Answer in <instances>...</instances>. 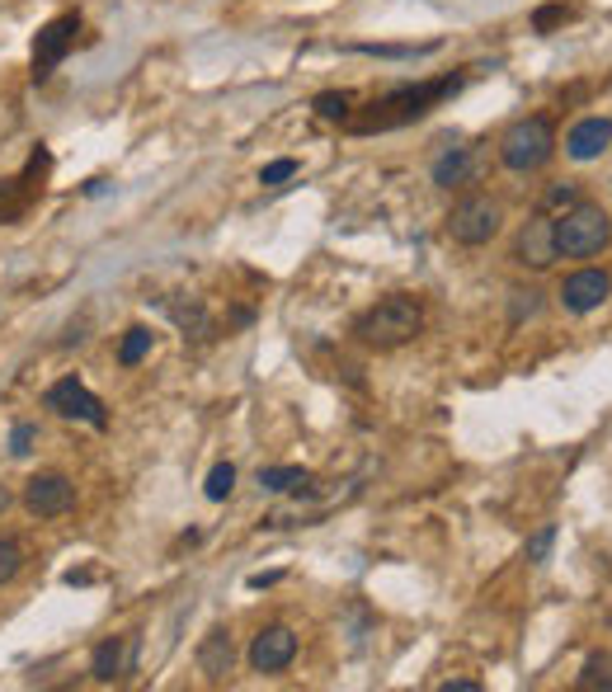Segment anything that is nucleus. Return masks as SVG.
Segmentation results:
<instances>
[{
	"mask_svg": "<svg viewBox=\"0 0 612 692\" xmlns=\"http://www.w3.org/2000/svg\"><path fill=\"white\" fill-rule=\"evenodd\" d=\"M579 692H612V650H594V655L585 659V669H579L575 678Z\"/></svg>",
	"mask_w": 612,
	"mask_h": 692,
	"instance_id": "obj_19",
	"label": "nucleus"
},
{
	"mask_svg": "<svg viewBox=\"0 0 612 692\" xmlns=\"http://www.w3.org/2000/svg\"><path fill=\"white\" fill-rule=\"evenodd\" d=\"M476 175V161H472V147H448L444 155L434 161V184L438 189H458Z\"/></svg>",
	"mask_w": 612,
	"mask_h": 692,
	"instance_id": "obj_17",
	"label": "nucleus"
},
{
	"mask_svg": "<svg viewBox=\"0 0 612 692\" xmlns=\"http://www.w3.org/2000/svg\"><path fill=\"white\" fill-rule=\"evenodd\" d=\"M34 443H38V424H14L10 429V452L14 457H28V452H34Z\"/></svg>",
	"mask_w": 612,
	"mask_h": 692,
	"instance_id": "obj_28",
	"label": "nucleus"
},
{
	"mask_svg": "<svg viewBox=\"0 0 612 692\" xmlns=\"http://www.w3.org/2000/svg\"><path fill=\"white\" fill-rule=\"evenodd\" d=\"M232 490H236V466L232 462H217L208 471V480H203V494L212 504H222V500H232Z\"/></svg>",
	"mask_w": 612,
	"mask_h": 692,
	"instance_id": "obj_23",
	"label": "nucleus"
},
{
	"mask_svg": "<svg viewBox=\"0 0 612 692\" xmlns=\"http://www.w3.org/2000/svg\"><path fill=\"white\" fill-rule=\"evenodd\" d=\"M444 42H353L349 52H363V56H382V62H415V56H429L438 52Z\"/></svg>",
	"mask_w": 612,
	"mask_h": 692,
	"instance_id": "obj_18",
	"label": "nucleus"
},
{
	"mask_svg": "<svg viewBox=\"0 0 612 692\" xmlns=\"http://www.w3.org/2000/svg\"><path fill=\"white\" fill-rule=\"evenodd\" d=\"M20 570H24V546L14 537H0V584H10Z\"/></svg>",
	"mask_w": 612,
	"mask_h": 692,
	"instance_id": "obj_26",
	"label": "nucleus"
},
{
	"mask_svg": "<svg viewBox=\"0 0 612 692\" xmlns=\"http://www.w3.org/2000/svg\"><path fill=\"white\" fill-rule=\"evenodd\" d=\"M76 34H80V14H57L38 28L34 38V80H48L57 66L66 62V52L76 48Z\"/></svg>",
	"mask_w": 612,
	"mask_h": 692,
	"instance_id": "obj_8",
	"label": "nucleus"
},
{
	"mask_svg": "<svg viewBox=\"0 0 612 692\" xmlns=\"http://www.w3.org/2000/svg\"><path fill=\"white\" fill-rule=\"evenodd\" d=\"M24 508L34 518H62L76 508V480L62 471H38L24 480Z\"/></svg>",
	"mask_w": 612,
	"mask_h": 692,
	"instance_id": "obj_7",
	"label": "nucleus"
},
{
	"mask_svg": "<svg viewBox=\"0 0 612 692\" xmlns=\"http://www.w3.org/2000/svg\"><path fill=\"white\" fill-rule=\"evenodd\" d=\"M424 330V306L405 292L382 297L377 306H367L359 320H353V335L363 339L367 349H401Z\"/></svg>",
	"mask_w": 612,
	"mask_h": 692,
	"instance_id": "obj_2",
	"label": "nucleus"
},
{
	"mask_svg": "<svg viewBox=\"0 0 612 692\" xmlns=\"http://www.w3.org/2000/svg\"><path fill=\"white\" fill-rule=\"evenodd\" d=\"M514 260L523 268H551L561 260L557 254V217H551V212H537L533 222H523V231L514 236Z\"/></svg>",
	"mask_w": 612,
	"mask_h": 692,
	"instance_id": "obj_10",
	"label": "nucleus"
},
{
	"mask_svg": "<svg viewBox=\"0 0 612 692\" xmlns=\"http://www.w3.org/2000/svg\"><path fill=\"white\" fill-rule=\"evenodd\" d=\"M5 508H10V490L0 486V514H5Z\"/></svg>",
	"mask_w": 612,
	"mask_h": 692,
	"instance_id": "obj_33",
	"label": "nucleus"
},
{
	"mask_svg": "<svg viewBox=\"0 0 612 692\" xmlns=\"http://www.w3.org/2000/svg\"><path fill=\"white\" fill-rule=\"evenodd\" d=\"M292 175H297V161H292V155H283V161H268L260 169V184H264V189H278V184H288Z\"/></svg>",
	"mask_w": 612,
	"mask_h": 692,
	"instance_id": "obj_27",
	"label": "nucleus"
},
{
	"mask_svg": "<svg viewBox=\"0 0 612 692\" xmlns=\"http://www.w3.org/2000/svg\"><path fill=\"white\" fill-rule=\"evenodd\" d=\"M509 297H514V302H509V320H514V325H523L528 316L542 311V292H537V288H514Z\"/></svg>",
	"mask_w": 612,
	"mask_h": 692,
	"instance_id": "obj_24",
	"label": "nucleus"
},
{
	"mask_svg": "<svg viewBox=\"0 0 612 692\" xmlns=\"http://www.w3.org/2000/svg\"><path fill=\"white\" fill-rule=\"evenodd\" d=\"M444 692H480V683H476V678H448Z\"/></svg>",
	"mask_w": 612,
	"mask_h": 692,
	"instance_id": "obj_31",
	"label": "nucleus"
},
{
	"mask_svg": "<svg viewBox=\"0 0 612 692\" xmlns=\"http://www.w3.org/2000/svg\"><path fill=\"white\" fill-rule=\"evenodd\" d=\"M571 20V5H542L533 14V34H551L557 24H565Z\"/></svg>",
	"mask_w": 612,
	"mask_h": 692,
	"instance_id": "obj_29",
	"label": "nucleus"
},
{
	"mask_svg": "<svg viewBox=\"0 0 612 692\" xmlns=\"http://www.w3.org/2000/svg\"><path fill=\"white\" fill-rule=\"evenodd\" d=\"M232 664H236L232 631H226V627H212V631L203 636V645H198V674H203L208 683H222V678L232 674Z\"/></svg>",
	"mask_w": 612,
	"mask_h": 692,
	"instance_id": "obj_15",
	"label": "nucleus"
},
{
	"mask_svg": "<svg viewBox=\"0 0 612 692\" xmlns=\"http://www.w3.org/2000/svg\"><path fill=\"white\" fill-rule=\"evenodd\" d=\"M42 405L52 410V415H62V419H80V424H90L95 433H104L109 429V405L99 401V395L85 387L80 377H62V381H52L48 395H42Z\"/></svg>",
	"mask_w": 612,
	"mask_h": 692,
	"instance_id": "obj_6",
	"label": "nucleus"
},
{
	"mask_svg": "<svg viewBox=\"0 0 612 692\" xmlns=\"http://www.w3.org/2000/svg\"><path fill=\"white\" fill-rule=\"evenodd\" d=\"M311 109H316L325 123H349V113H353V95H345V90H325V95L311 99Z\"/></svg>",
	"mask_w": 612,
	"mask_h": 692,
	"instance_id": "obj_22",
	"label": "nucleus"
},
{
	"mask_svg": "<svg viewBox=\"0 0 612 692\" xmlns=\"http://www.w3.org/2000/svg\"><path fill=\"white\" fill-rule=\"evenodd\" d=\"M260 486H264L268 494H288V490L311 486V471H307V466H264V471H260Z\"/></svg>",
	"mask_w": 612,
	"mask_h": 692,
	"instance_id": "obj_20",
	"label": "nucleus"
},
{
	"mask_svg": "<svg viewBox=\"0 0 612 692\" xmlns=\"http://www.w3.org/2000/svg\"><path fill=\"white\" fill-rule=\"evenodd\" d=\"M48 165H52V155L38 147L34 155H28L20 179H0V222H20L24 212L34 207V198L42 193V175H48Z\"/></svg>",
	"mask_w": 612,
	"mask_h": 692,
	"instance_id": "obj_9",
	"label": "nucleus"
},
{
	"mask_svg": "<svg viewBox=\"0 0 612 692\" xmlns=\"http://www.w3.org/2000/svg\"><path fill=\"white\" fill-rule=\"evenodd\" d=\"M579 203V184H571V179H565V184H551V189H547V207H575Z\"/></svg>",
	"mask_w": 612,
	"mask_h": 692,
	"instance_id": "obj_30",
	"label": "nucleus"
},
{
	"mask_svg": "<svg viewBox=\"0 0 612 692\" xmlns=\"http://www.w3.org/2000/svg\"><path fill=\"white\" fill-rule=\"evenodd\" d=\"M612 240V217L599 203L579 198L575 207H565L557 217V254L561 260H589Z\"/></svg>",
	"mask_w": 612,
	"mask_h": 692,
	"instance_id": "obj_3",
	"label": "nucleus"
},
{
	"mask_svg": "<svg viewBox=\"0 0 612 692\" xmlns=\"http://www.w3.org/2000/svg\"><path fill=\"white\" fill-rule=\"evenodd\" d=\"M278 579H283L278 570L274 575H250V589H268V584H278Z\"/></svg>",
	"mask_w": 612,
	"mask_h": 692,
	"instance_id": "obj_32",
	"label": "nucleus"
},
{
	"mask_svg": "<svg viewBox=\"0 0 612 692\" xmlns=\"http://www.w3.org/2000/svg\"><path fill=\"white\" fill-rule=\"evenodd\" d=\"M151 344H155L151 325H133V330H123V339H118V367H137L151 353Z\"/></svg>",
	"mask_w": 612,
	"mask_h": 692,
	"instance_id": "obj_21",
	"label": "nucleus"
},
{
	"mask_svg": "<svg viewBox=\"0 0 612 692\" xmlns=\"http://www.w3.org/2000/svg\"><path fill=\"white\" fill-rule=\"evenodd\" d=\"M551 155H557V127H551V118H542V113L519 118L500 137V161H504V169H514V175H533V169H542Z\"/></svg>",
	"mask_w": 612,
	"mask_h": 692,
	"instance_id": "obj_4",
	"label": "nucleus"
},
{
	"mask_svg": "<svg viewBox=\"0 0 612 692\" xmlns=\"http://www.w3.org/2000/svg\"><path fill=\"white\" fill-rule=\"evenodd\" d=\"M466 85V76H438V80H420V85H401V90H387L382 99H373L367 109L349 113V133L373 137V133H396V127L420 123L424 113H434L444 99H452Z\"/></svg>",
	"mask_w": 612,
	"mask_h": 692,
	"instance_id": "obj_1",
	"label": "nucleus"
},
{
	"mask_svg": "<svg viewBox=\"0 0 612 692\" xmlns=\"http://www.w3.org/2000/svg\"><path fill=\"white\" fill-rule=\"evenodd\" d=\"M137 650H141V641H137L133 631L99 641V645H95V655H90V678H95V683H118L123 674H133Z\"/></svg>",
	"mask_w": 612,
	"mask_h": 692,
	"instance_id": "obj_12",
	"label": "nucleus"
},
{
	"mask_svg": "<svg viewBox=\"0 0 612 692\" xmlns=\"http://www.w3.org/2000/svg\"><path fill=\"white\" fill-rule=\"evenodd\" d=\"M246 659H250L254 674H283L297 659V636L288 627H264L250 641V655Z\"/></svg>",
	"mask_w": 612,
	"mask_h": 692,
	"instance_id": "obj_13",
	"label": "nucleus"
},
{
	"mask_svg": "<svg viewBox=\"0 0 612 692\" xmlns=\"http://www.w3.org/2000/svg\"><path fill=\"white\" fill-rule=\"evenodd\" d=\"M612 147V118H603V113H594V118H579L571 133H565V155L571 161H599V155Z\"/></svg>",
	"mask_w": 612,
	"mask_h": 692,
	"instance_id": "obj_14",
	"label": "nucleus"
},
{
	"mask_svg": "<svg viewBox=\"0 0 612 692\" xmlns=\"http://www.w3.org/2000/svg\"><path fill=\"white\" fill-rule=\"evenodd\" d=\"M551 542H557V523H542L533 537H528V546H523V561H533V565H542L551 556Z\"/></svg>",
	"mask_w": 612,
	"mask_h": 692,
	"instance_id": "obj_25",
	"label": "nucleus"
},
{
	"mask_svg": "<svg viewBox=\"0 0 612 692\" xmlns=\"http://www.w3.org/2000/svg\"><path fill=\"white\" fill-rule=\"evenodd\" d=\"M161 306H165V316L184 330V339H189V335H193V339H208L212 320H208V306L198 302V297H165Z\"/></svg>",
	"mask_w": 612,
	"mask_h": 692,
	"instance_id": "obj_16",
	"label": "nucleus"
},
{
	"mask_svg": "<svg viewBox=\"0 0 612 692\" xmlns=\"http://www.w3.org/2000/svg\"><path fill=\"white\" fill-rule=\"evenodd\" d=\"M500 222H504V207L495 203L490 193H466L462 203H452L448 212V236L458 240V246H490L495 236H500Z\"/></svg>",
	"mask_w": 612,
	"mask_h": 692,
	"instance_id": "obj_5",
	"label": "nucleus"
},
{
	"mask_svg": "<svg viewBox=\"0 0 612 692\" xmlns=\"http://www.w3.org/2000/svg\"><path fill=\"white\" fill-rule=\"evenodd\" d=\"M557 297L571 316H589V311H599L612 297V278L603 274V268H579V274H565Z\"/></svg>",
	"mask_w": 612,
	"mask_h": 692,
	"instance_id": "obj_11",
	"label": "nucleus"
}]
</instances>
